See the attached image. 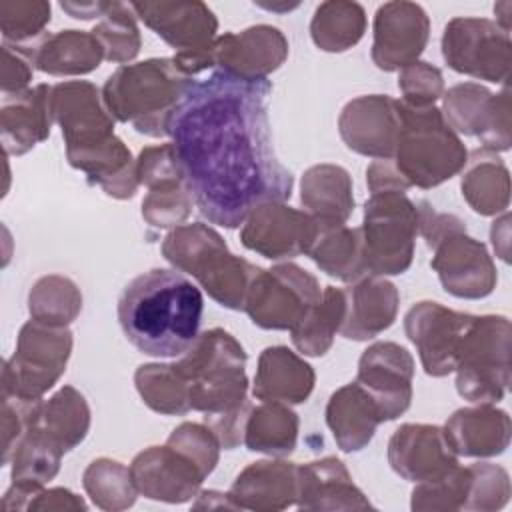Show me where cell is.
Segmentation results:
<instances>
[{
    "mask_svg": "<svg viewBox=\"0 0 512 512\" xmlns=\"http://www.w3.org/2000/svg\"><path fill=\"white\" fill-rule=\"evenodd\" d=\"M268 78L246 80L214 70L194 80L168 120V136L198 212L238 228L266 202L292 196V172L278 160L270 122Z\"/></svg>",
    "mask_w": 512,
    "mask_h": 512,
    "instance_id": "cell-1",
    "label": "cell"
},
{
    "mask_svg": "<svg viewBox=\"0 0 512 512\" xmlns=\"http://www.w3.org/2000/svg\"><path fill=\"white\" fill-rule=\"evenodd\" d=\"M204 312L200 288L176 268H152L130 280L118 298V322L142 354L178 358L198 338Z\"/></svg>",
    "mask_w": 512,
    "mask_h": 512,
    "instance_id": "cell-2",
    "label": "cell"
},
{
    "mask_svg": "<svg viewBox=\"0 0 512 512\" xmlns=\"http://www.w3.org/2000/svg\"><path fill=\"white\" fill-rule=\"evenodd\" d=\"M194 82L172 58L124 64L108 76L102 100L110 116L150 138L168 136V120Z\"/></svg>",
    "mask_w": 512,
    "mask_h": 512,
    "instance_id": "cell-3",
    "label": "cell"
},
{
    "mask_svg": "<svg viewBox=\"0 0 512 512\" xmlns=\"http://www.w3.org/2000/svg\"><path fill=\"white\" fill-rule=\"evenodd\" d=\"M162 256L178 272L190 274L212 300L230 310H244L258 266L232 254L222 236L202 224H180L162 242Z\"/></svg>",
    "mask_w": 512,
    "mask_h": 512,
    "instance_id": "cell-4",
    "label": "cell"
},
{
    "mask_svg": "<svg viewBox=\"0 0 512 512\" xmlns=\"http://www.w3.org/2000/svg\"><path fill=\"white\" fill-rule=\"evenodd\" d=\"M188 384L190 408L204 418L244 408L248 402L246 352L240 342L222 328H212L174 362Z\"/></svg>",
    "mask_w": 512,
    "mask_h": 512,
    "instance_id": "cell-5",
    "label": "cell"
},
{
    "mask_svg": "<svg viewBox=\"0 0 512 512\" xmlns=\"http://www.w3.org/2000/svg\"><path fill=\"white\" fill-rule=\"evenodd\" d=\"M390 160L410 188L428 190L464 170L468 150L440 108H410L400 102V132Z\"/></svg>",
    "mask_w": 512,
    "mask_h": 512,
    "instance_id": "cell-6",
    "label": "cell"
},
{
    "mask_svg": "<svg viewBox=\"0 0 512 512\" xmlns=\"http://www.w3.org/2000/svg\"><path fill=\"white\" fill-rule=\"evenodd\" d=\"M510 320L500 314L474 316L456 364V390L474 404H496L510 386Z\"/></svg>",
    "mask_w": 512,
    "mask_h": 512,
    "instance_id": "cell-7",
    "label": "cell"
},
{
    "mask_svg": "<svg viewBox=\"0 0 512 512\" xmlns=\"http://www.w3.org/2000/svg\"><path fill=\"white\" fill-rule=\"evenodd\" d=\"M366 274L396 276L410 268L418 234V208L398 190L372 194L360 226Z\"/></svg>",
    "mask_w": 512,
    "mask_h": 512,
    "instance_id": "cell-8",
    "label": "cell"
},
{
    "mask_svg": "<svg viewBox=\"0 0 512 512\" xmlns=\"http://www.w3.org/2000/svg\"><path fill=\"white\" fill-rule=\"evenodd\" d=\"M72 344L74 338L68 326H52L30 318L18 332L14 354L4 362L2 396L42 400L66 372Z\"/></svg>",
    "mask_w": 512,
    "mask_h": 512,
    "instance_id": "cell-9",
    "label": "cell"
},
{
    "mask_svg": "<svg viewBox=\"0 0 512 512\" xmlns=\"http://www.w3.org/2000/svg\"><path fill=\"white\" fill-rule=\"evenodd\" d=\"M130 8L176 50L172 60L186 76L194 78L214 68L212 46L218 38V20L204 2H130Z\"/></svg>",
    "mask_w": 512,
    "mask_h": 512,
    "instance_id": "cell-10",
    "label": "cell"
},
{
    "mask_svg": "<svg viewBox=\"0 0 512 512\" xmlns=\"http://www.w3.org/2000/svg\"><path fill=\"white\" fill-rule=\"evenodd\" d=\"M320 296V284L310 272L284 262L258 270L248 288L244 310L264 330H292Z\"/></svg>",
    "mask_w": 512,
    "mask_h": 512,
    "instance_id": "cell-11",
    "label": "cell"
},
{
    "mask_svg": "<svg viewBox=\"0 0 512 512\" xmlns=\"http://www.w3.org/2000/svg\"><path fill=\"white\" fill-rule=\"evenodd\" d=\"M510 34L488 18H452L442 34V56L458 74L494 84L510 76Z\"/></svg>",
    "mask_w": 512,
    "mask_h": 512,
    "instance_id": "cell-12",
    "label": "cell"
},
{
    "mask_svg": "<svg viewBox=\"0 0 512 512\" xmlns=\"http://www.w3.org/2000/svg\"><path fill=\"white\" fill-rule=\"evenodd\" d=\"M472 322L474 314L456 312L432 300L416 302L406 312V336L416 346L428 376L442 378L456 370L462 342Z\"/></svg>",
    "mask_w": 512,
    "mask_h": 512,
    "instance_id": "cell-13",
    "label": "cell"
},
{
    "mask_svg": "<svg viewBox=\"0 0 512 512\" xmlns=\"http://www.w3.org/2000/svg\"><path fill=\"white\" fill-rule=\"evenodd\" d=\"M444 120L456 134L478 136L482 148L504 152L510 148V92L492 94L488 88L464 82L444 94Z\"/></svg>",
    "mask_w": 512,
    "mask_h": 512,
    "instance_id": "cell-14",
    "label": "cell"
},
{
    "mask_svg": "<svg viewBox=\"0 0 512 512\" xmlns=\"http://www.w3.org/2000/svg\"><path fill=\"white\" fill-rule=\"evenodd\" d=\"M52 116L62 130L66 156L94 150L116 136L102 92L88 80L52 86Z\"/></svg>",
    "mask_w": 512,
    "mask_h": 512,
    "instance_id": "cell-15",
    "label": "cell"
},
{
    "mask_svg": "<svg viewBox=\"0 0 512 512\" xmlns=\"http://www.w3.org/2000/svg\"><path fill=\"white\" fill-rule=\"evenodd\" d=\"M320 234V224L306 212L284 202L256 206L242 224V244L270 260L308 254Z\"/></svg>",
    "mask_w": 512,
    "mask_h": 512,
    "instance_id": "cell-16",
    "label": "cell"
},
{
    "mask_svg": "<svg viewBox=\"0 0 512 512\" xmlns=\"http://www.w3.org/2000/svg\"><path fill=\"white\" fill-rule=\"evenodd\" d=\"M414 358L396 342H374L360 360L356 382L374 398L382 422L402 416L412 402Z\"/></svg>",
    "mask_w": 512,
    "mask_h": 512,
    "instance_id": "cell-17",
    "label": "cell"
},
{
    "mask_svg": "<svg viewBox=\"0 0 512 512\" xmlns=\"http://www.w3.org/2000/svg\"><path fill=\"white\" fill-rule=\"evenodd\" d=\"M430 38V20L416 2H384L374 14L372 62L384 72L418 62Z\"/></svg>",
    "mask_w": 512,
    "mask_h": 512,
    "instance_id": "cell-18",
    "label": "cell"
},
{
    "mask_svg": "<svg viewBox=\"0 0 512 512\" xmlns=\"http://www.w3.org/2000/svg\"><path fill=\"white\" fill-rule=\"evenodd\" d=\"M128 468L138 494L168 504H182L198 496L206 478L186 452L168 442L142 450Z\"/></svg>",
    "mask_w": 512,
    "mask_h": 512,
    "instance_id": "cell-19",
    "label": "cell"
},
{
    "mask_svg": "<svg viewBox=\"0 0 512 512\" xmlns=\"http://www.w3.org/2000/svg\"><path fill=\"white\" fill-rule=\"evenodd\" d=\"M432 250L430 266L448 294L480 300L490 296L496 288V266L480 240L458 232L440 240Z\"/></svg>",
    "mask_w": 512,
    "mask_h": 512,
    "instance_id": "cell-20",
    "label": "cell"
},
{
    "mask_svg": "<svg viewBox=\"0 0 512 512\" xmlns=\"http://www.w3.org/2000/svg\"><path fill=\"white\" fill-rule=\"evenodd\" d=\"M338 132L356 154L376 160L392 158L400 132V100L388 94L350 100L340 112Z\"/></svg>",
    "mask_w": 512,
    "mask_h": 512,
    "instance_id": "cell-21",
    "label": "cell"
},
{
    "mask_svg": "<svg viewBox=\"0 0 512 512\" xmlns=\"http://www.w3.org/2000/svg\"><path fill=\"white\" fill-rule=\"evenodd\" d=\"M286 58V36L268 24H256L242 32H226L212 46L214 68L246 80L268 78Z\"/></svg>",
    "mask_w": 512,
    "mask_h": 512,
    "instance_id": "cell-22",
    "label": "cell"
},
{
    "mask_svg": "<svg viewBox=\"0 0 512 512\" xmlns=\"http://www.w3.org/2000/svg\"><path fill=\"white\" fill-rule=\"evenodd\" d=\"M390 468L408 482H430L454 466L458 456L444 430L434 424H402L388 442Z\"/></svg>",
    "mask_w": 512,
    "mask_h": 512,
    "instance_id": "cell-23",
    "label": "cell"
},
{
    "mask_svg": "<svg viewBox=\"0 0 512 512\" xmlns=\"http://www.w3.org/2000/svg\"><path fill=\"white\" fill-rule=\"evenodd\" d=\"M344 320L340 334L364 342L388 330L398 314V288L382 276H362L344 288Z\"/></svg>",
    "mask_w": 512,
    "mask_h": 512,
    "instance_id": "cell-24",
    "label": "cell"
},
{
    "mask_svg": "<svg viewBox=\"0 0 512 512\" xmlns=\"http://www.w3.org/2000/svg\"><path fill=\"white\" fill-rule=\"evenodd\" d=\"M52 86L38 84L14 96H2L0 138L4 152L22 156L50 136Z\"/></svg>",
    "mask_w": 512,
    "mask_h": 512,
    "instance_id": "cell-25",
    "label": "cell"
},
{
    "mask_svg": "<svg viewBox=\"0 0 512 512\" xmlns=\"http://www.w3.org/2000/svg\"><path fill=\"white\" fill-rule=\"evenodd\" d=\"M298 496L300 510H368L372 504L364 492L352 482L344 462L334 456L298 464Z\"/></svg>",
    "mask_w": 512,
    "mask_h": 512,
    "instance_id": "cell-26",
    "label": "cell"
},
{
    "mask_svg": "<svg viewBox=\"0 0 512 512\" xmlns=\"http://www.w3.org/2000/svg\"><path fill=\"white\" fill-rule=\"evenodd\" d=\"M298 464L286 460H260L248 464L232 482L228 496L236 510L276 512L296 504Z\"/></svg>",
    "mask_w": 512,
    "mask_h": 512,
    "instance_id": "cell-27",
    "label": "cell"
},
{
    "mask_svg": "<svg viewBox=\"0 0 512 512\" xmlns=\"http://www.w3.org/2000/svg\"><path fill=\"white\" fill-rule=\"evenodd\" d=\"M444 436L456 456L490 458L510 444V416L494 404H476L456 410L444 424Z\"/></svg>",
    "mask_w": 512,
    "mask_h": 512,
    "instance_id": "cell-28",
    "label": "cell"
},
{
    "mask_svg": "<svg viewBox=\"0 0 512 512\" xmlns=\"http://www.w3.org/2000/svg\"><path fill=\"white\" fill-rule=\"evenodd\" d=\"M312 366L286 346H268L258 356L252 394L262 402L302 404L314 390Z\"/></svg>",
    "mask_w": 512,
    "mask_h": 512,
    "instance_id": "cell-29",
    "label": "cell"
},
{
    "mask_svg": "<svg viewBox=\"0 0 512 512\" xmlns=\"http://www.w3.org/2000/svg\"><path fill=\"white\" fill-rule=\"evenodd\" d=\"M382 422L374 398L358 384L350 382L334 390L326 404V424L342 452H358L370 444Z\"/></svg>",
    "mask_w": 512,
    "mask_h": 512,
    "instance_id": "cell-30",
    "label": "cell"
},
{
    "mask_svg": "<svg viewBox=\"0 0 512 512\" xmlns=\"http://www.w3.org/2000/svg\"><path fill=\"white\" fill-rule=\"evenodd\" d=\"M24 48L34 68L50 76H82L90 74L104 60V50L92 32L84 30H60L44 34Z\"/></svg>",
    "mask_w": 512,
    "mask_h": 512,
    "instance_id": "cell-31",
    "label": "cell"
},
{
    "mask_svg": "<svg viewBox=\"0 0 512 512\" xmlns=\"http://www.w3.org/2000/svg\"><path fill=\"white\" fill-rule=\"evenodd\" d=\"M300 200L320 228L346 224L354 210L348 170L338 164H316L308 168L302 176Z\"/></svg>",
    "mask_w": 512,
    "mask_h": 512,
    "instance_id": "cell-32",
    "label": "cell"
},
{
    "mask_svg": "<svg viewBox=\"0 0 512 512\" xmlns=\"http://www.w3.org/2000/svg\"><path fill=\"white\" fill-rule=\"evenodd\" d=\"M460 188L468 206L480 216H496L508 210L510 174L502 158L488 148L468 154Z\"/></svg>",
    "mask_w": 512,
    "mask_h": 512,
    "instance_id": "cell-33",
    "label": "cell"
},
{
    "mask_svg": "<svg viewBox=\"0 0 512 512\" xmlns=\"http://www.w3.org/2000/svg\"><path fill=\"white\" fill-rule=\"evenodd\" d=\"M298 414L282 402L252 406L244 424V444L250 452L288 456L298 442Z\"/></svg>",
    "mask_w": 512,
    "mask_h": 512,
    "instance_id": "cell-34",
    "label": "cell"
},
{
    "mask_svg": "<svg viewBox=\"0 0 512 512\" xmlns=\"http://www.w3.org/2000/svg\"><path fill=\"white\" fill-rule=\"evenodd\" d=\"M36 422L52 442L70 452L90 430V406L74 386H62L50 400H42Z\"/></svg>",
    "mask_w": 512,
    "mask_h": 512,
    "instance_id": "cell-35",
    "label": "cell"
},
{
    "mask_svg": "<svg viewBox=\"0 0 512 512\" xmlns=\"http://www.w3.org/2000/svg\"><path fill=\"white\" fill-rule=\"evenodd\" d=\"M308 256L322 272L342 282H356L366 276L360 228H348L346 224L320 228Z\"/></svg>",
    "mask_w": 512,
    "mask_h": 512,
    "instance_id": "cell-36",
    "label": "cell"
},
{
    "mask_svg": "<svg viewBox=\"0 0 512 512\" xmlns=\"http://www.w3.org/2000/svg\"><path fill=\"white\" fill-rule=\"evenodd\" d=\"M344 308V290L326 286L320 300L290 330L294 346L306 356H324L332 348L336 332H340Z\"/></svg>",
    "mask_w": 512,
    "mask_h": 512,
    "instance_id": "cell-37",
    "label": "cell"
},
{
    "mask_svg": "<svg viewBox=\"0 0 512 512\" xmlns=\"http://www.w3.org/2000/svg\"><path fill=\"white\" fill-rule=\"evenodd\" d=\"M366 32V12L358 2L328 0L312 16V42L324 52H344L356 46Z\"/></svg>",
    "mask_w": 512,
    "mask_h": 512,
    "instance_id": "cell-38",
    "label": "cell"
},
{
    "mask_svg": "<svg viewBox=\"0 0 512 512\" xmlns=\"http://www.w3.org/2000/svg\"><path fill=\"white\" fill-rule=\"evenodd\" d=\"M36 418L14 446L8 464H12V482L44 488V484L58 474L60 460L66 452L42 432Z\"/></svg>",
    "mask_w": 512,
    "mask_h": 512,
    "instance_id": "cell-39",
    "label": "cell"
},
{
    "mask_svg": "<svg viewBox=\"0 0 512 512\" xmlns=\"http://www.w3.org/2000/svg\"><path fill=\"white\" fill-rule=\"evenodd\" d=\"M134 384L142 402L158 414L182 416L192 410L188 384L174 364H142Z\"/></svg>",
    "mask_w": 512,
    "mask_h": 512,
    "instance_id": "cell-40",
    "label": "cell"
},
{
    "mask_svg": "<svg viewBox=\"0 0 512 512\" xmlns=\"http://www.w3.org/2000/svg\"><path fill=\"white\" fill-rule=\"evenodd\" d=\"M80 310L82 294L78 286L66 276H42L30 288L28 312L32 320L52 326H68L78 318Z\"/></svg>",
    "mask_w": 512,
    "mask_h": 512,
    "instance_id": "cell-41",
    "label": "cell"
},
{
    "mask_svg": "<svg viewBox=\"0 0 512 512\" xmlns=\"http://www.w3.org/2000/svg\"><path fill=\"white\" fill-rule=\"evenodd\" d=\"M82 484L92 502L102 510H126L136 502V486L130 468L112 458H98L88 464Z\"/></svg>",
    "mask_w": 512,
    "mask_h": 512,
    "instance_id": "cell-42",
    "label": "cell"
},
{
    "mask_svg": "<svg viewBox=\"0 0 512 512\" xmlns=\"http://www.w3.org/2000/svg\"><path fill=\"white\" fill-rule=\"evenodd\" d=\"M92 34L104 50V60L112 64L124 66V62H130L140 52V30L130 4L112 2L100 22L92 28Z\"/></svg>",
    "mask_w": 512,
    "mask_h": 512,
    "instance_id": "cell-43",
    "label": "cell"
},
{
    "mask_svg": "<svg viewBox=\"0 0 512 512\" xmlns=\"http://www.w3.org/2000/svg\"><path fill=\"white\" fill-rule=\"evenodd\" d=\"M470 490V466H454L444 476L430 480V482H418L412 490V502L410 508L414 512L422 510H462L468 500Z\"/></svg>",
    "mask_w": 512,
    "mask_h": 512,
    "instance_id": "cell-44",
    "label": "cell"
},
{
    "mask_svg": "<svg viewBox=\"0 0 512 512\" xmlns=\"http://www.w3.org/2000/svg\"><path fill=\"white\" fill-rule=\"evenodd\" d=\"M50 2H0V30L4 42L30 46L40 40L50 24Z\"/></svg>",
    "mask_w": 512,
    "mask_h": 512,
    "instance_id": "cell-45",
    "label": "cell"
},
{
    "mask_svg": "<svg viewBox=\"0 0 512 512\" xmlns=\"http://www.w3.org/2000/svg\"><path fill=\"white\" fill-rule=\"evenodd\" d=\"M192 202L186 180L162 182L148 188L142 200V218L154 228H176L188 218Z\"/></svg>",
    "mask_w": 512,
    "mask_h": 512,
    "instance_id": "cell-46",
    "label": "cell"
},
{
    "mask_svg": "<svg viewBox=\"0 0 512 512\" xmlns=\"http://www.w3.org/2000/svg\"><path fill=\"white\" fill-rule=\"evenodd\" d=\"M510 498V478L502 466L478 462L470 466V490L464 510H500Z\"/></svg>",
    "mask_w": 512,
    "mask_h": 512,
    "instance_id": "cell-47",
    "label": "cell"
},
{
    "mask_svg": "<svg viewBox=\"0 0 512 512\" xmlns=\"http://www.w3.org/2000/svg\"><path fill=\"white\" fill-rule=\"evenodd\" d=\"M398 88L402 92V104L410 108H428L444 94V78L436 66L418 60L400 70Z\"/></svg>",
    "mask_w": 512,
    "mask_h": 512,
    "instance_id": "cell-48",
    "label": "cell"
},
{
    "mask_svg": "<svg viewBox=\"0 0 512 512\" xmlns=\"http://www.w3.org/2000/svg\"><path fill=\"white\" fill-rule=\"evenodd\" d=\"M166 442L186 452L204 470L206 476H210L218 464L220 442L206 424L182 422L178 428L172 430Z\"/></svg>",
    "mask_w": 512,
    "mask_h": 512,
    "instance_id": "cell-49",
    "label": "cell"
},
{
    "mask_svg": "<svg viewBox=\"0 0 512 512\" xmlns=\"http://www.w3.org/2000/svg\"><path fill=\"white\" fill-rule=\"evenodd\" d=\"M34 62L30 54L16 44H2V96H14L28 90Z\"/></svg>",
    "mask_w": 512,
    "mask_h": 512,
    "instance_id": "cell-50",
    "label": "cell"
},
{
    "mask_svg": "<svg viewBox=\"0 0 512 512\" xmlns=\"http://www.w3.org/2000/svg\"><path fill=\"white\" fill-rule=\"evenodd\" d=\"M418 232L424 236L428 248H434L446 236L466 232L464 222L454 214L436 212L428 202H418Z\"/></svg>",
    "mask_w": 512,
    "mask_h": 512,
    "instance_id": "cell-51",
    "label": "cell"
},
{
    "mask_svg": "<svg viewBox=\"0 0 512 512\" xmlns=\"http://www.w3.org/2000/svg\"><path fill=\"white\" fill-rule=\"evenodd\" d=\"M366 184L370 188L372 194L378 192H390V190H398V192H406L410 186L408 182L400 176V172L396 170L394 162L388 160H374L368 170H366Z\"/></svg>",
    "mask_w": 512,
    "mask_h": 512,
    "instance_id": "cell-52",
    "label": "cell"
},
{
    "mask_svg": "<svg viewBox=\"0 0 512 512\" xmlns=\"http://www.w3.org/2000/svg\"><path fill=\"white\" fill-rule=\"evenodd\" d=\"M26 510H86V502L68 488L38 490Z\"/></svg>",
    "mask_w": 512,
    "mask_h": 512,
    "instance_id": "cell-53",
    "label": "cell"
},
{
    "mask_svg": "<svg viewBox=\"0 0 512 512\" xmlns=\"http://www.w3.org/2000/svg\"><path fill=\"white\" fill-rule=\"evenodd\" d=\"M112 2H60V8L76 20L102 18Z\"/></svg>",
    "mask_w": 512,
    "mask_h": 512,
    "instance_id": "cell-54",
    "label": "cell"
},
{
    "mask_svg": "<svg viewBox=\"0 0 512 512\" xmlns=\"http://www.w3.org/2000/svg\"><path fill=\"white\" fill-rule=\"evenodd\" d=\"M194 508H208V510H212V508H232V510H236L228 492L224 494V492H216V490L200 492L198 502L194 504Z\"/></svg>",
    "mask_w": 512,
    "mask_h": 512,
    "instance_id": "cell-55",
    "label": "cell"
},
{
    "mask_svg": "<svg viewBox=\"0 0 512 512\" xmlns=\"http://www.w3.org/2000/svg\"><path fill=\"white\" fill-rule=\"evenodd\" d=\"M490 238H492V244H494V250L498 252V256H500L504 262H508V224L504 226V232H502V234L498 232V226L492 224Z\"/></svg>",
    "mask_w": 512,
    "mask_h": 512,
    "instance_id": "cell-56",
    "label": "cell"
},
{
    "mask_svg": "<svg viewBox=\"0 0 512 512\" xmlns=\"http://www.w3.org/2000/svg\"><path fill=\"white\" fill-rule=\"evenodd\" d=\"M510 10H512V2L510 0H504L500 4L494 6V14H496V24L504 30V32H510Z\"/></svg>",
    "mask_w": 512,
    "mask_h": 512,
    "instance_id": "cell-57",
    "label": "cell"
}]
</instances>
